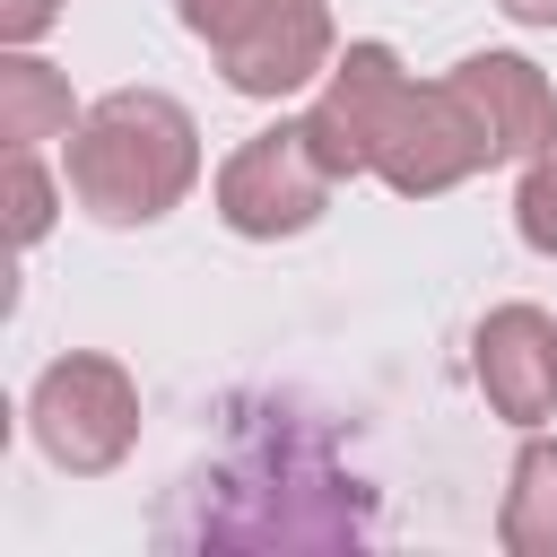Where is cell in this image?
<instances>
[{
    "label": "cell",
    "instance_id": "1",
    "mask_svg": "<svg viewBox=\"0 0 557 557\" xmlns=\"http://www.w3.org/2000/svg\"><path fill=\"white\" fill-rule=\"evenodd\" d=\"M200 183V131L157 87H113L70 131V191L104 226H148Z\"/></svg>",
    "mask_w": 557,
    "mask_h": 557
},
{
    "label": "cell",
    "instance_id": "2",
    "mask_svg": "<svg viewBox=\"0 0 557 557\" xmlns=\"http://www.w3.org/2000/svg\"><path fill=\"white\" fill-rule=\"evenodd\" d=\"M26 426H35V444H44L52 470L96 479V470H113L139 444V383L113 357H52L35 374Z\"/></svg>",
    "mask_w": 557,
    "mask_h": 557
},
{
    "label": "cell",
    "instance_id": "3",
    "mask_svg": "<svg viewBox=\"0 0 557 557\" xmlns=\"http://www.w3.org/2000/svg\"><path fill=\"white\" fill-rule=\"evenodd\" d=\"M487 165H496V139H487L479 104H470L453 78L392 96L383 139H374V174H383L400 200H435V191H453V183H470V174H487Z\"/></svg>",
    "mask_w": 557,
    "mask_h": 557
},
{
    "label": "cell",
    "instance_id": "4",
    "mask_svg": "<svg viewBox=\"0 0 557 557\" xmlns=\"http://www.w3.org/2000/svg\"><path fill=\"white\" fill-rule=\"evenodd\" d=\"M331 165L322 148L305 139V122H278V131H252L226 165H218V218L252 244H278V235H305L322 209H331Z\"/></svg>",
    "mask_w": 557,
    "mask_h": 557
},
{
    "label": "cell",
    "instance_id": "5",
    "mask_svg": "<svg viewBox=\"0 0 557 557\" xmlns=\"http://www.w3.org/2000/svg\"><path fill=\"white\" fill-rule=\"evenodd\" d=\"M409 78H400V61H392V44H348L339 61H331V78H322V96H313V113H305V139L322 148V165L348 183V174H374V139H383V113H392V96H400Z\"/></svg>",
    "mask_w": 557,
    "mask_h": 557
},
{
    "label": "cell",
    "instance_id": "6",
    "mask_svg": "<svg viewBox=\"0 0 557 557\" xmlns=\"http://www.w3.org/2000/svg\"><path fill=\"white\" fill-rule=\"evenodd\" d=\"M470 374L496 418H513V426L557 418V322L540 305H496L470 339Z\"/></svg>",
    "mask_w": 557,
    "mask_h": 557
},
{
    "label": "cell",
    "instance_id": "7",
    "mask_svg": "<svg viewBox=\"0 0 557 557\" xmlns=\"http://www.w3.org/2000/svg\"><path fill=\"white\" fill-rule=\"evenodd\" d=\"M218 70L235 96H296L331 70V9L322 0H270L244 35L218 44Z\"/></svg>",
    "mask_w": 557,
    "mask_h": 557
},
{
    "label": "cell",
    "instance_id": "8",
    "mask_svg": "<svg viewBox=\"0 0 557 557\" xmlns=\"http://www.w3.org/2000/svg\"><path fill=\"white\" fill-rule=\"evenodd\" d=\"M453 87L479 104V122L496 139V165H513V157L531 165L540 148H557V96H548V78L522 52H470L453 70Z\"/></svg>",
    "mask_w": 557,
    "mask_h": 557
},
{
    "label": "cell",
    "instance_id": "9",
    "mask_svg": "<svg viewBox=\"0 0 557 557\" xmlns=\"http://www.w3.org/2000/svg\"><path fill=\"white\" fill-rule=\"evenodd\" d=\"M496 540H505L513 557H557V435H531V444L513 453Z\"/></svg>",
    "mask_w": 557,
    "mask_h": 557
},
{
    "label": "cell",
    "instance_id": "10",
    "mask_svg": "<svg viewBox=\"0 0 557 557\" xmlns=\"http://www.w3.org/2000/svg\"><path fill=\"white\" fill-rule=\"evenodd\" d=\"M78 113H70V78L44 70L35 52H9L0 61V139L9 148H35V139H70Z\"/></svg>",
    "mask_w": 557,
    "mask_h": 557
},
{
    "label": "cell",
    "instance_id": "11",
    "mask_svg": "<svg viewBox=\"0 0 557 557\" xmlns=\"http://www.w3.org/2000/svg\"><path fill=\"white\" fill-rule=\"evenodd\" d=\"M513 226H522V244H531V252H548V261H557V148H540V157L522 165Z\"/></svg>",
    "mask_w": 557,
    "mask_h": 557
},
{
    "label": "cell",
    "instance_id": "12",
    "mask_svg": "<svg viewBox=\"0 0 557 557\" xmlns=\"http://www.w3.org/2000/svg\"><path fill=\"white\" fill-rule=\"evenodd\" d=\"M9 226H17V244H35L52 226V183H44V165L26 148H9Z\"/></svg>",
    "mask_w": 557,
    "mask_h": 557
},
{
    "label": "cell",
    "instance_id": "13",
    "mask_svg": "<svg viewBox=\"0 0 557 557\" xmlns=\"http://www.w3.org/2000/svg\"><path fill=\"white\" fill-rule=\"evenodd\" d=\"M174 9H183V26H191L200 44H226V35H244L270 0H174Z\"/></svg>",
    "mask_w": 557,
    "mask_h": 557
},
{
    "label": "cell",
    "instance_id": "14",
    "mask_svg": "<svg viewBox=\"0 0 557 557\" xmlns=\"http://www.w3.org/2000/svg\"><path fill=\"white\" fill-rule=\"evenodd\" d=\"M52 9H61V0H0V35H9V44H35V35L52 26Z\"/></svg>",
    "mask_w": 557,
    "mask_h": 557
},
{
    "label": "cell",
    "instance_id": "15",
    "mask_svg": "<svg viewBox=\"0 0 557 557\" xmlns=\"http://www.w3.org/2000/svg\"><path fill=\"white\" fill-rule=\"evenodd\" d=\"M513 26H557V0H496Z\"/></svg>",
    "mask_w": 557,
    "mask_h": 557
}]
</instances>
